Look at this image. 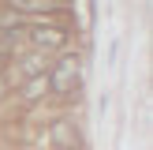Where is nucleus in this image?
I'll use <instances>...</instances> for the list:
<instances>
[{
    "label": "nucleus",
    "instance_id": "nucleus-1",
    "mask_svg": "<svg viewBox=\"0 0 153 150\" xmlns=\"http://www.w3.org/2000/svg\"><path fill=\"white\" fill-rule=\"evenodd\" d=\"M45 75H49V90H52V94H64V98L79 94V86H82L79 60H75V56H60V64L52 68V71H45Z\"/></svg>",
    "mask_w": 153,
    "mask_h": 150
},
{
    "label": "nucleus",
    "instance_id": "nucleus-2",
    "mask_svg": "<svg viewBox=\"0 0 153 150\" xmlns=\"http://www.w3.org/2000/svg\"><path fill=\"white\" fill-rule=\"evenodd\" d=\"M67 34H71V30H67L64 22H41V19H37V26L30 30V45L52 52V49H64V45H67Z\"/></svg>",
    "mask_w": 153,
    "mask_h": 150
},
{
    "label": "nucleus",
    "instance_id": "nucleus-3",
    "mask_svg": "<svg viewBox=\"0 0 153 150\" xmlns=\"http://www.w3.org/2000/svg\"><path fill=\"white\" fill-rule=\"evenodd\" d=\"M7 4H11V11L30 15V19H41V22L67 11V0H7Z\"/></svg>",
    "mask_w": 153,
    "mask_h": 150
},
{
    "label": "nucleus",
    "instance_id": "nucleus-4",
    "mask_svg": "<svg viewBox=\"0 0 153 150\" xmlns=\"http://www.w3.org/2000/svg\"><path fill=\"white\" fill-rule=\"evenodd\" d=\"M49 139H52V146L56 150H79V128H75V120H52V128H49Z\"/></svg>",
    "mask_w": 153,
    "mask_h": 150
},
{
    "label": "nucleus",
    "instance_id": "nucleus-5",
    "mask_svg": "<svg viewBox=\"0 0 153 150\" xmlns=\"http://www.w3.org/2000/svg\"><path fill=\"white\" fill-rule=\"evenodd\" d=\"M49 94V75H30L26 82H22V98H26V101H37V98H45Z\"/></svg>",
    "mask_w": 153,
    "mask_h": 150
},
{
    "label": "nucleus",
    "instance_id": "nucleus-6",
    "mask_svg": "<svg viewBox=\"0 0 153 150\" xmlns=\"http://www.w3.org/2000/svg\"><path fill=\"white\" fill-rule=\"evenodd\" d=\"M7 90H11V86H7V75H0V101L7 98Z\"/></svg>",
    "mask_w": 153,
    "mask_h": 150
}]
</instances>
